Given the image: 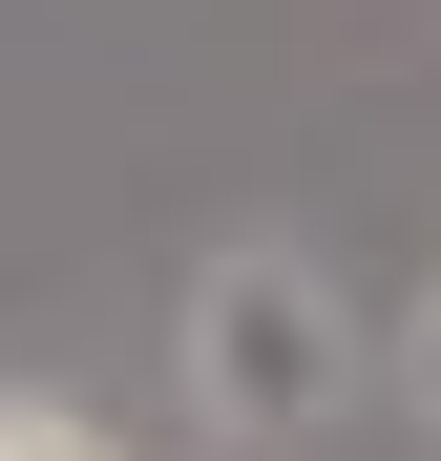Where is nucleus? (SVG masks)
Listing matches in <instances>:
<instances>
[{"mask_svg":"<svg viewBox=\"0 0 441 461\" xmlns=\"http://www.w3.org/2000/svg\"><path fill=\"white\" fill-rule=\"evenodd\" d=\"M0 461H106V420H85V399H22V377H0Z\"/></svg>","mask_w":441,"mask_h":461,"instance_id":"obj_2","label":"nucleus"},{"mask_svg":"<svg viewBox=\"0 0 441 461\" xmlns=\"http://www.w3.org/2000/svg\"><path fill=\"white\" fill-rule=\"evenodd\" d=\"M189 377H210V420H232V440H316L336 377H357L336 273H316V252H210V294H189Z\"/></svg>","mask_w":441,"mask_h":461,"instance_id":"obj_1","label":"nucleus"}]
</instances>
